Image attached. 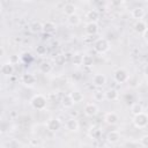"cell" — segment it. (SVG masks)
<instances>
[{
  "mask_svg": "<svg viewBox=\"0 0 148 148\" xmlns=\"http://www.w3.org/2000/svg\"><path fill=\"white\" fill-rule=\"evenodd\" d=\"M46 104H47V99L45 96L38 94V95H35L31 99H30V105L32 109L37 110V111H40V110H44L46 108Z\"/></svg>",
  "mask_w": 148,
  "mask_h": 148,
  "instance_id": "obj_1",
  "label": "cell"
},
{
  "mask_svg": "<svg viewBox=\"0 0 148 148\" xmlns=\"http://www.w3.org/2000/svg\"><path fill=\"white\" fill-rule=\"evenodd\" d=\"M109 49H110V44L105 38H98L94 43V50L99 54L105 53L106 51H109Z\"/></svg>",
  "mask_w": 148,
  "mask_h": 148,
  "instance_id": "obj_2",
  "label": "cell"
},
{
  "mask_svg": "<svg viewBox=\"0 0 148 148\" xmlns=\"http://www.w3.org/2000/svg\"><path fill=\"white\" fill-rule=\"evenodd\" d=\"M133 125L136 128H145L148 125V114L145 112H141L133 118Z\"/></svg>",
  "mask_w": 148,
  "mask_h": 148,
  "instance_id": "obj_3",
  "label": "cell"
},
{
  "mask_svg": "<svg viewBox=\"0 0 148 148\" xmlns=\"http://www.w3.org/2000/svg\"><path fill=\"white\" fill-rule=\"evenodd\" d=\"M113 79H114V81L118 82V83H125V82H127V81L130 80V74H128V72H127L126 69H124V68H118V69L114 72V74H113Z\"/></svg>",
  "mask_w": 148,
  "mask_h": 148,
  "instance_id": "obj_4",
  "label": "cell"
},
{
  "mask_svg": "<svg viewBox=\"0 0 148 148\" xmlns=\"http://www.w3.org/2000/svg\"><path fill=\"white\" fill-rule=\"evenodd\" d=\"M46 127H47V130L51 131V132H57V131H59L60 127H61V121H60V119H58V118H50V119L47 120V123H46Z\"/></svg>",
  "mask_w": 148,
  "mask_h": 148,
  "instance_id": "obj_5",
  "label": "cell"
},
{
  "mask_svg": "<svg viewBox=\"0 0 148 148\" xmlns=\"http://www.w3.org/2000/svg\"><path fill=\"white\" fill-rule=\"evenodd\" d=\"M83 111H84V114L87 117H95L98 112V106L95 103H88L84 105Z\"/></svg>",
  "mask_w": 148,
  "mask_h": 148,
  "instance_id": "obj_6",
  "label": "cell"
},
{
  "mask_svg": "<svg viewBox=\"0 0 148 148\" xmlns=\"http://www.w3.org/2000/svg\"><path fill=\"white\" fill-rule=\"evenodd\" d=\"M21 81H22V83H23L24 86H27V87H32V86L36 83V76H35L34 74H31V73H25V74L22 75Z\"/></svg>",
  "mask_w": 148,
  "mask_h": 148,
  "instance_id": "obj_7",
  "label": "cell"
},
{
  "mask_svg": "<svg viewBox=\"0 0 148 148\" xmlns=\"http://www.w3.org/2000/svg\"><path fill=\"white\" fill-rule=\"evenodd\" d=\"M118 120H119V117H118V114H117L116 112H113V111L106 112L105 116H104V121H105L106 124H109V125H114V124L118 123Z\"/></svg>",
  "mask_w": 148,
  "mask_h": 148,
  "instance_id": "obj_8",
  "label": "cell"
},
{
  "mask_svg": "<svg viewBox=\"0 0 148 148\" xmlns=\"http://www.w3.org/2000/svg\"><path fill=\"white\" fill-rule=\"evenodd\" d=\"M84 31L87 35L89 36H94L98 32V24L95 22H87L86 27H84Z\"/></svg>",
  "mask_w": 148,
  "mask_h": 148,
  "instance_id": "obj_9",
  "label": "cell"
},
{
  "mask_svg": "<svg viewBox=\"0 0 148 148\" xmlns=\"http://www.w3.org/2000/svg\"><path fill=\"white\" fill-rule=\"evenodd\" d=\"M106 83V76L102 73H98V74H95L94 77H92V84L96 86V87H103L104 84Z\"/></svg>",
  "mask_w": 148,
  "mask_h": 148,
  "instance_id": "obj_10",
  "label": "cell"
},
{
  "mask_svg": "<svg viewBox=\"0 0 148 148\" xmlns=\"http://www.w3.org/2000/svg\"><path fill=\"white\" fill-rule=\"evenodd\" d=\"M66 128H67L69 132H77L79 128H80V124H79V121L76 120V118H69V119L66 121Z\"/></svg>",
  "mask_w": 148,
  "mask_h": 148,
  "instance_id": "obj_11",
  "label": "cell"
},
{
  "mask_svg": "<svg viewBox=\"0 0 148 148\" xmlns=\"http://www.w3.org/2000/svg\"><path fill=\"white\" fill-rule=\"evenodd\" d=\"M133 29H134V31H135L136 34H141V35H142V34L148 29V27H147V23H146L143 20H139V21H136V22L134 23Z\"/></svg>",
  "mask_w": 148,
  "mask_h": 148,
  "instance_id": "obj_12",
  "label": "cell"
},
{
  "mask_svg": "<svg viewBox=\"0 0 148 148\" xmlns=\"http://www.w3.org/2000/svg\"><path fill=\"white\" fill-rule=\"evenodd\" d=\"M62 12H64L65 15H67V17L71 16V15H74V14H76V6L72 2H67V3L64 5Z\"/></svg>",
  "mask_w": 148,
  "mask_h": 148,
  "instance_id": "obj_13",
  "label": "cell"
},
{
  "mask_svg": "<svg viewBox=\"0 0 148 148\" xmlns=\"http://www.w3.org/2000/svg\"><path fill=\"white\" fill-rule=\"evenodd\" d=\"M86 18L88 20V22H95V23H97V21L99 20V12L97 9H90V10L87 12Z\"/></svg>",
  "mask_w": 148,
  "mask_h": 148,
  "instance_id": "obj_14",
  "label": "cell"
},
{
  "mask_svg": "<svg viewBox=\"0 0 148 148\" xmlns=\"http://www.w3.org/2000/svg\"><path fill=\"white\" fill-rule=\"evenodd\" d=\"M119 98V92L113 89V88H110L108 90H105V99L106 101H110V102H113V101H117Z\"/></svg>",
  "mask_w": 148,
  "mask_h": 148,
  "instance_id": "obj_15",
  "label": "cell"
},
{
  "mask_svg": "<svg viewBox=\"0 0 148 148\" xmlns=\"http://www.w3.org/2000/svg\"><path fill=\"white\" fill-rule=\"evenodd\" d=\"M0 72H1L2 75H6V76L12 75L13 72H14V65H12V64H9V62L7 61V62L2 64V66H1V68H0Z\"/></svg>",
  "mask_w": 148,
  "mask_h": 148,
  "instance_id": "obj_16",
  "label": "cell"
},
{
  "mask_svg": "<svg viewBox=\"0 0 148 148\" xmlns=\"http://www.w3.org/2000/svg\"><path fill=\"white\" fill-rule=\"evenodd\" d=\"M57 30V24L51 22V21H46L45 23H43V31L47 35V34H53Z\"/></svg>",
  "mask_w": 148,
  "mask_h": 148,
  "instance_id": "obj_17",
  "label": "cell"
},
{
  "mask_svg": "<svg viewBox=\"0 0 148 148\" xmlns=\"http://www.w3.org/2000/svg\"><path fill=\"white\" fill-rule=\"evenodd\" d=\"M120 139V134L117 131H111L106 134V141L109 143H117Z\"/></svg>",
  "mask_w": 148,
  "mask_h": 148,
  "instance_id": "obj_18",
  "label": "cell"
},
{
  "mask_svg": "<svg viewBox=\"0 0 148 148\" xmlns=\"http://www.w3.org/2000/svg\"><path fill=\"white\" fill-rule=\"evenodd\" d=\"M132 17L133 18H135L136 21H139V20H142V17L145 16V9L142 8V7H135V8H133L132 9Z\"/></svg>",
  "mask_w": 148,
  "mask_h": 148,
  "instance_id": "obj_19",
  "label": "cell"
},
{
  "mask_svg": "<svg viewBox=\"0 0 148 148\" xmlns=\"http://www.w3.org/2000/svg\"><path fill=\"white\" fill-rule=\"evenodd\" d=\"M61 104L64 108H67V109H71L75 103L73 102L72 97H71V94H66L62 96V99H61Z\"/></svg>",
  "mask_w": 148,
  "mask_h": 148,
  "instance_id": "obj_20",
  "label": "cell"
},
{
  "mask_svg": "<svg viewBox=\"0 0 148 148\" xmlns=\"http://www.w3.org/2000/svg\"><path fill=\"white\" fill-rule=\"evenodd\" d=\"M71 97H72V99H73L74 103H81V102L83 101V98H84L83 94H82L80 90H74V91H72V92H71Z\"/></svg>",
  "mask_w": 148,
  "mask_h": 148,
  "instance_id": "obj_21",
  "label": "cell"
},
{
  "mask_svg": "<svg viewBox=\"0 0 148 148\" xmlns=\"http://www.w3.org/2000/svg\"><path fill=\"white\" fill-rule=\"evenodd\" d=\"M67 22L69 25H73V27H76L81 23V17L77 15V14H74V15H71L67 17Z\"/></svg>",
  "mask_w": 148,
  "mask_h": 148,
  "instance_id": "obj_22",
  "label": "cell"
},
{
  "mask_svg": "<svg viewBox=\"0 0 148 148\" xmlns=\"http://www.w3.org/2000/svg\"><path fill=\"white\" fill-rule=\"evenodd\" d=\"M51 71H52V65H51L50 62H47V61L40 62V65H39V72H40V73H43V74H49Z\"/></svg>",
  "mask_w": 148,
  "mask_h": 148,
  "instance_id": "obj_23",
  "label": "cell"
},
{
  "mask_svg": "<svg viewBox=\"0 0 148 148\" xmlns=\"http://www.w3.org/2000/svg\"><path fill=\"white\" fill-rule=\"evenodd\" d=\"M92 98L96 101V102H102L105 99V91L101 90V89H97L94 91L92 94Z\"/></svg>",
  "mask_w": 148,
  "mask_h": 148,
  "instance_id": "obj_24",
  "label": "cell"
},
{
  "mask_svg": "<svg viewBox=\"0 0 148 148\" xmlns=\"http://www.w3.org/2000/svg\"><path fill=\"white\" fill-rule=\"evenodd\" d=\"M131 112L133 116H136L141 112H143V106L141 103H133L132 106H131Z\"/></svg>",
  "mask_w": 148,
  "mask_h": 148,
  "instance_id": "obj_25",
  "label": "cell"
},
{
  "mask_svg": "<svg viewBox=\"0 0 148 148\" xmlns=\"http://www.w3.org/2000/svg\"><path fill=\"white\" fill-rule=\"evenodd\" d=\"M30 31L34 32V34H37V32H40L43 31V24L38 21H35L30 24Z\"/></svg>",
  "mask_w": 148,
  "mask_h": 148,
  "instance_id": "obj_26",
  "label": "cell"
},
{
  "mask_svg": "<svg viewBox=\"0 0 148 148\" xmlns=\"http://www.w3.org/2000/svg\"><path fill=\"white\" fill-rule=\"evenodd\" d=\"M82 65L84 67H92L94 65V58L89 54H84L83 56V60H82Z\"/></svg>",
  "mask_w": 148,
  "mask_h": 148,
  "instance_id": "obj_27",
  "label": "cell"
},
{
  "mask_svg": "<svg viewBox=\"0 0 148 148\" xmlns=\"http://www.w3.org/2000/svg\"><path fill=\"white\" fill-rule=\"evenodd\" d=\"M82 60H83V56L80 54V53H75L72 57V61H73V64L75 66H81L82 65Z\"/></svg>",
  "mask_w": 148,
  "mask_h": 148,
  "instance_id": "obj_28",
  "label": "cell"
},
{
  "mask_svg": "<svg viewBox=\"0 0 148 148\" xmlns=\"http://www.w3.org/2000/svg\"><path fill=\"white\" fill-rule=\"evenodd\" d=\"M46 47L44 46V45H38V46H36V53L38 54V56H40V57H44L45 54H46Z\"/></svg>",
  "mask_w": 148,
  "mask_h": 148,
  "instance_id": "obj_29",
  "label": "cell"
},
{
  "mask_svg": "<svg viewBox=\"0 0 148 148\" xmlns=\"http://www.w3.org/2000/svg\"><path fill=\"white\" fill-rule=\"evenodd\" d=\"M21 59V57H18L17 54H12L9 56V59H8V62L12 64V65H16L18 62V60Z\"/></svg>",
  "mask_w": 148,
  "mask_h": 148,
  "instance_id": "obj_30",
  "label": "cell"
},
{
  "mask_svg": "<svg viewBox=\"0 0 148 148\" xmlns=\"http://www.w3.org/2000/svg\"><path fill=\"white\" fill-rule=\"evenodd\" d=\"M140 145H141L142 147L148 148V134H145V135H142V136L140 138Z\"/></svg>",
  "mask_w": 148,
  "mask_h": 148,
  "instance_id": "obj_31",
  "label": "cell"
},
{
  "mask_svg": "<svg viewBox=\"0 0 148 148\" xmlns=\"http://www.w3.org/2000/svg\"><path fill=\"white\" fill-rule=\"evenodd\" d=\"M90 135H91L92 138H98V136L101 135V130L97 128V127H92V128L90 130Z\"/></svg>",
  "mask_w": 148,
  "mask_h": 148,
  "instance_id": "obj_32",
  "label": "cell"
},
{
  "mask_svg": "<svg viewBox=\"0 0 148 148\" xmlns=\"http://www.w3.org/2000/svg\"><path fill=\"white\" fill-rule=\"evenodd\" d=\"M20 57H21V59H22L24 62H28V61L31 60V54H30L29 52H24V53H22V56H20Z\"/></svg>",
  "mask_w": 148,
  "mask_h": 148,
  "instance_id": "obj_33",
  "label": "cell"
},
{
  "mask_svg": "<svg viewBox=\"0 0 148 148\" xmlns=\"http://www.w3.org/2000/svg\"><path fill=\"white\" fill-rule=\"evenodd\" d=\"M65 60H66L65 56H58V57L56 58V61H57L58 65H62V64L65 62Z\"/></svg>",
  "mask_w": 148,
  "mask_h": 148,
  "instance_id": "obj_34",
  "label": "cell"
},
{
  "mask_svg": "<svg viewBox=\"0 0 148 148\" xmlns=\"http://www.w3.org/2000/svg\"><path fill=\"white\" fill-rule=\"evenodd\" d=\"M142 38H143V40H145V42L148 44V29H147V30H146V31L142 34Z\"/></svg>",
  "mask_w": 148,
  "mask_h": 148,
  "instance_id": "obj_35",
  "label": "cell"
},
{
  "mask_svg": "<svg viewBox=\"0 0 148 148\" xmlns=\"http://www.w3.org/2000/svg\"><path fill=\"white\" fill-rule=\"evenodd\" d=\"M69 114H71V118H76V117L79 116V111H76V110L71 111V112H69Z\"/></svg>",
  "mask_w": 148,
  "mask_h": 148,
  "instance_id": "obj_36",
  "label": "cell"
},
{
  "mask_svg": "<svg viewBox=\"0 0 148 148\" xmlns=\"http://www.w3.org/2000/svg\"><path fill=\"white\" fill-rule=\"evenodd\" d=\"M143 73H145V75L148 77V65L145 67V69H143Z\"/></svg>",
  "mask_w": 148,
  "mask_h": 148,
  "instance_id": "obj_37",
  "label": "cell"
},
{
  "mask_svg": "<svg viewBox=\"0 0 148 148\" xmlns=\"http://www.w3.org/2000/svg\"><path fill=\"white\" fill-rule=\"evenodd\" d=\"M0 50H1V54H0V56H1V57H3V56H5V47H3V46H1V49H0Z\"/></svg>",
  "mask_w": 148,
  "mask_h": 148,
  "instance_id": "obj_38",
  "label": "cell"
}]
</instances>
